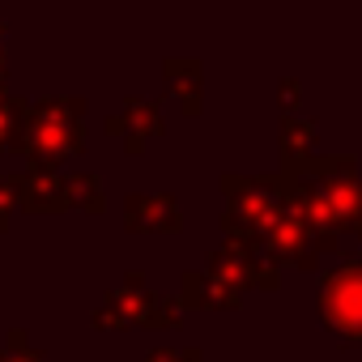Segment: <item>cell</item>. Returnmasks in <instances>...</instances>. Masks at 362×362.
I'll return each mask as SVG.
<instances>
[{
  "label": "cell",
  "instance_id": "obj_14",
  "mask_svg": "<svg viewBox=\"0 0 362 362\" xmlns=\"http://www.w3.org/2000/svg\"><path fill=\"white\" fill-rule=\"evenodd\" d=\"M0 30H5V22H0Z\"/></svg>",
  "mask_w": 362,
  "mask_h": 362
},
{
  "label": "cell",
  "instance_id": "obj_2",
  "mask_svg": "<svg viewBox=\"0 0 362 362\" xmlns=\"http://www.w3.org/2000/svg\"><path fill=\"white\" fill-rule=\"evenodd\" d=\"M179 311L170 298L162 294H145V281L141 273H128L119 290H111L103 298V307L94 311V324L98 328H124V324H175Z\"/></svg>",
  "mask_w": 362,
  "mask_h": 362
},
{
  "label": "cell",
  "instance_id": "obj_4",
  "mask_svg": "<svg viewBox=\"0 0 362 362\" xmlns=\"http://www.w3.org/2000/svg\"><path fill=\"white\" fill-rule=\"evenodd\" d=\"M69 205H73V197H69V179L64 175L39 170V166H30L22 175V209H30V214H60Z\"/></svg>",
  "mask_w": 362,
  "mask_h": 362
},
{
  "label": "cell",
  "instance_id": "obj_11",
  "mask_svg": "<svg viewBox=\"0 0 362 362\" xmlns=\"http://www.w3.org/2000/svg\"><path fill=\"white\" fill-rule=\"evenodd\" d=\"M22 205V175H0V230H9V214Z\"/></svg>",
  "mask_w": 362,
  "mask_h": 362
},
{
  "label": "cell",
  "instance_id": "obj_8",
  "mask_svg": "<svg viewBox=\"0 0 362 362\" xmlns=\"http://www.w3.org/2000/svg\"><path fill=\"white\" fill-rule=\"evenodd\" d=\"M26 103L13 98L0 81V153H18L22 149V128H26Z\"/></svg>",
  "mask_w": 362,
  "mask_h": 362
},
{
  "label": "cell",
  "instance_id": "obj_6",
  "mask_svg": "<svg viewBox=\"0 0 362 362\" xmlns=\"http://www.w3.org/2000/svg\"><path fill=\"white\" fill-rule=\"evenodd\" d=\"M107 132L124 136V145L136 153V149L145 145V136L162 132V115H158V107H153V103H145V98H128V103H124V111L107 115Z\"/></svg>",
  "mask_w": 362,
  "mask_h": 362
},
{
  "label": "cell",
  "instance_id": "obj_5",
  "mask_svg": "<svg viewBox=\"0 0 362 362\" xmlns=\"http://www.w3.org/2000/svg\"><path fill=\"white\" fill-rule=\"evenodd\" d=\"M124 222L132 230H179L175 197H166V192H132L124 201Z\"/></svg>",
  "mask_w": 362,
  "mask_h": 362
},
{
  "label": "cell",
  "instance_id": "obj_10",
  "mask_svg": "<svg viewBox=\"0 0 362 362\" xmlns=\"http://www.w3.org/2000/svg\"><path fill=\"white\" fill-rule=\"evenodd\" d=\"M0 362H43V354L30 345V337L22 328H13L5 341H0Z\"/></svg>",
  "mask_w": 362,
  "mask_h": 362
},
{
  "label": "cell",
  "instance_id": "obj_3",
  "mask_svg": "<svg viewBox=\"0 0 362 362\" xmlns=\"http://www.w3.org/2000/svg\"><path fill=\"white\" fill-rule=\"evenodd\" d=\"M324 320L345 337H362V269L358 264H345L324 281Z\"/></svg>",
  "mask_w": 362,
  "mask_h": 362
},
{
  "label": "cell",
  "instance_id": "obj_13",
  "mask_svg": "<svg viewBox=\"0 0 362 362\" xmlns=\"http://www.w3.org/2000/svg\"><path fill=\"white\" fill-rule=\"evenodd\" d=\"M0 81H5V43H0Z\"/></svg>",
  "mask_w": 362,
  "mask_h": 362
},
{
  "label": "cell",
  "instance_id": "obj_12",
  "mask_svg": "<svg viewBox=\"0 0 362 362\" xmlns=\"http://www.w3.org/2000/svg\"><path fill=\"white\" fill-rule=\"evenodd\" d=\"M149 362H201L197 349H153Z\"/></svg>",
  "mask_w": 362,
  "mask_h": 362
},
{
  "label": "cell",
  "instance_id": "obj_7",
  "mask_svg": "<svg viewBox=\"0 0 362 362\" xmlns=\"http://www.w3.org/2000/svg\"><path fill=\"white\" fill-rule=\"evenodd\" d=\"M166 86L179 94L184 111H201V64H197V60L170 56V60H166Z\"/></svg>",
  "mask_w": 362,
  "mask_h": 362
},
{
  "label": "cell",
  "instance_id": "obj_1",
  "mask_svg": "<svg viewBox=\"0 0 362 362\" xmlns=\"http://www.w3.org/2000/svg\"><path fill=\"white\" fill-rule=\"evenodd\" d=\"M81 98L73 94H52L30 103L26 128H22V153L39 170H56L64 158L81 153Z\"/></svg>",
  "mask_w": 362,
  "mask_h": 362
},
{
  "label": "cell",
  "instance_id": "obj_9",
  "mask_svg": "<svg viewBox=\"0 0 362 362\" xmlns=\"http://www.w3.org/2000/svg\"><path fill=\"white\" fill-rule=\"evenodd\" d=\"M69 197L77 209L86 214H103V184H98V175H69Z\"/></svg>",
  "mask_w": 362,
  "mask_h": 362
}]
</instances>
